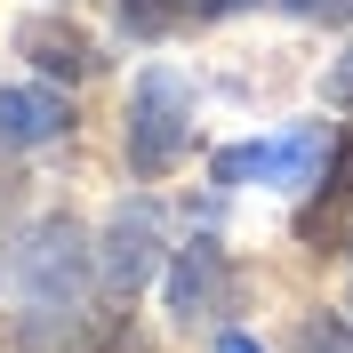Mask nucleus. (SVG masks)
<instances>
[{"instance_id": "obj_9", "label": "nucleus", "mask_w": 353, "mask_h": 353, "mask_svg": "<svg viewBox=\"0 0 353 353\" xmlns=\"http://www.w3.org/2000/svg\"><path fill=\"white\" fill-rule=\"evenodd\" d=\"M289 17H313V24H353V0H281Z\"/></svg>"}, {"instance_id": "obj_4", "label": "nucleus", "mask_w": 353, "mask_h": 353, "mask_svg": "<svg viewBox=\"0 0 353 353\" xmlns=\"http://www.w3.org/2000/svg\"><path fill=\"white\" fill-rule=\"evenodd\" d=\"M225 289H233V273H225V249L217 241H185V249H176V265H169V313H176V321L217 313Z\"/></svg>"}, {"instance_id": "obj_10", "label": "nucleus", "mask_w": 353, "mask_h": 353, "mask_svg": "<svg viewBox=\"0 0 353 353\" xmlns=\"http://www.w3.org/2000/svg\"><path fill=\"white\" fill-rule=\"evenodd\" d=\"M330 97H337V105H353V57H345V65L330 72Z\"/></svg>"}, {"instance_id": "obj_7", "label": "nucleus", "mask_w": 353, "mask_h": 353, "mask_svg": "<svg viewBox=\"0 0 353 353\" xmlns=\"http://www.w3.org/2000/svg\"><path fill=\"white\" fill-rule=\"evenodd\" d=\"M112 289H137L145 273H153V209L145 201H129L121 217H112V257H105Z\"/></svg>"}, {"instance_id": "obj_1", "label": "nucleus", "mask_w": 353, "mask_h": 353, "mask_svg": "<svg viewBox=\"0 0 353 353\" xmlns=\"http://www.w3.org/2000/svg\"><path fill=\"white\" fill-rule=\"evenodd\" d=\"M17 297H24L32 337H41V321H72L88 305V241L72 225H41L17 249Z\"/></svg>"}, {"instance_id": "obj_3", "label": "nucleus", "mask_w": 353, "mask_h": 353, "mask_svg": "<svg viewBox=\"0 0 353 353\" xmlns=\"http://www.w3.org/2000/svg\"><path fill=\"white\" fill-rule=\"evenodd\" d=\"M321 161H330V137L321 129H281V137H257V145L217 153L209 176H217V185H273V193H297V185H313Z\"/></svg>"}, {"instance_id": "obj_6", "label": "nucleus", "mask_w": 353, "mask_h": 353, "mask_svg": "<svg viewBox=\"0 0 353 353\" xmlns=\"http://www.w3.org/2000/svg\"><path fill=\"white\" fill-rule=\"evenodd\" d=\"M257 0H121V24L137 41H169V32H193V24H217V17H241Z\"/></svg>"}, {"instance_id": "obj_8", "label": "nucleus", "mask_w": 353, "mask_h": 353, "mask_svg": "<svg viewBox=\"0 0 353 353\" xmlns=\"http://www.w3.org/2000/svg\"><path fill=\"white\" fill-rule=\"evenodd\" d=\"M24 48H32L48 72H88V65H97V48H88L72 24H48V17H41V24H24Z\"/></svg>"}, {"instance_id": "obj_11", "label": "nucleus", "mask_w": 353, "mask_h": 353, "mask_svg": "<svg viewBox=\"0 0 353 353\" xmlns=\"http://www.w3.org/2000/svg\"><path fill=\"white\" fill-rule=\"evenodd\" d=\"M217 353H265V345H257V337H241V330H225V337H217Z\"/></svg>"}, {"instance_id": "obj_2", "label": "nucleus", "mask_w": 353, "mask_h": 353, "mask_svg": "<svg viewBox=\"0 0 353 353\" xmlns=\"http://www.w3.org/2000/svg\"><path fill=\"white\" fill-rule=\"evenodd\" d=\"M193 145V88L176 81L169 65L137 72L129 88V169L137 176H169Z\"/></svg>"}, {"instance_id": "obj_5", "label": "nucleus", "mask_w": 353, "mask_h": 353, "mask_svg": "<svg viewBox=\"0 0 353 353\" xmlns=\"http://www.w3.org/2000/svg\"><path fill=\"white\" fill-rule=\"evenodd\" d=\"M72 129V105L57 88H0V153H24V145H48V137Z\"/></svg>"}]
</instances>
